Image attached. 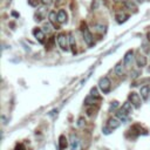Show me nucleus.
I'll list each match as a JSON object with an SVG mask.
<instances>
[{
	"instance_id": "obj_14",
	"label": "nucleus",
	"mask_w": 150,
	"mask_h": 150,
	"mask_svg": "<svg viewBox=\"0 0 150 150\" xmlns=\"http://www.w3.org/2000/svg\"><path fill=\"white\" fill-rule=\"evenodd\" d=\"M117 117H118V120H121V121H123V122H126V121H128V114L127 113H124L122 109L120 110L117 114Z\"/></svg>"
},
{
	"instance_id": "obj_26",
	"label": "nucleus",
	"mask_w": 150,
	"mask_h": 150,
	"mask_svg": "<svg viewBox=\"0 0 150 150\" xmlns=\"http://www.w3.org/2000/svg\"><path fill=\"white\" fill-rule=\"evenodd\" d=\"M1 121H3V124H6V117L5 116H1Z\"/></svg>"
},
{
	"instance_id": "obj_17",
	"label": "nucleus",
	"mask_w": 150,
	"mask_h": 150,
	"mask_svg": "<svg viewBox=\"0 0 150 150\" xmlns=\"http://www.w3.org/2000/svg\"><path fill=\"white\" fill-rule=\"evenodd\" d=\"M115 73H116V75H118V76H122V74H123V66H122L121 64H117V65H116V67H115Z\"/></svg>"
},
{
	"instance_id": "obj_12",
	"label": "nucleus",
	"mask_w": 150,
	"mask_h": 150,
	"mask_svg": "<svg viewBox=\"0 0 150 150\" xmlns=\"http://www.w3.org/2000/svg\"><path fill=\"white\" fill-rule=\"evenodd\" d=\"M140 93H141V96H142L144 100H147L148 96H149V94H150V88H149L148 86H143V87L141 88Z\"/></svg>"
},
{
	"instance_id": "obj_5",
	"label": "nucleus",
	"mask_w": 150,
	"mask_h": 150,
	"mask_svg": "<svg viewBox=\"0 0 150 150\" xmlns=\"http://www.w3.org/2000/svg\"><path fill=\"white\" fill-rule=\"evenodd\" d=\"M83 39H84V41H86V44H87L88 46H92V45H93V42H94V38H93L92 33L89 32L87 28L83 31Z\"/></svg>"
},
{
	"instance_id": "obj_10",
	"label": "nucleus",
	"mask_w": 150,
	"mask_h": 150,
	"mask_svg": "<svg viewBox=\"0 0 150 150\" xmlns=\"http://www.w3.org/2000/svg\"><path fill=\"white\" fill-rule=\"evenodd\" d=\"M67 145H68V143H67V138L64 136V135H61L59 137V148L61 149V150H64V149H66L67 148Z\"/></svg>"
},
{
	"instance_id": "obj_21",
	"label": "nucleus",
	"mask_w": 150,
	"mask_h": 150,
	"mask_svg": "<svg viewBox=\"0 0 150 150\" xmlns=\"http://www.w3.org/2000/svg\"><path fill=\"white\" fill-rule=\"evenodd\" d=\"M41 3H42L44 5L49 6V5H52V4H53V0H41Z\"/></svg>"
},
{
	"instance_id": "obj_16",
	"label": "nucleus",
	"mask_w": 150,
	"mask_h": 150,
	"mask_svg": "<svg viewBox=\"0 0 150 150\" xmlns=\"http://www.w3.org/2000/svg\"><path fill=\"white\" fill-rule=\"evenodd\" d=\"M127 19H128V15L127 14H117L116 15V20H117V22L118 24H122V22H124V21H127Z\"/></svg>"
},
{
	"instance_id": "obj_27",
	"label": "nucleus",
	"mask_w": 150,
	"mask_h": 150,
	"mask_svg": "<svg viewBox=\"0 0 150 150\" xmlns=\"http://www.w3.org/2000/svg\"><path fill=\"white\" fill-rule=\"evenodd\" d=\"M137 1H140V3H142V1H143V0H137Z\"/></svg>"
},
{
	"instance_id": "obj_22",
	"label": "nucleus",
	"mask_w": 150,
	"mask_h": 150,
	"mask_svg": "<svg viewBox=\"0 0 150 150\" xmlns=\"http://www.w3.org/2000/svg\"><path fill=\"white\" fill-rule=\"evenodd\" d=\"M69 41H71V47H72V48H74V47H75V44H74V38H73V35H72V34L69 35Z\"/></svg>"
},
{
	"instance_id": "obj_11",
	"label": "nucleus",
	"mask_w": 150,
	"mask_h": 150,
	"mask_svg": "<svg viewBox=\"0 0 150 150\" xmlns=\"http://www.w3.org/2000/svg\"><path fill=\"white\" fill-rule=\"evenodd\" d=\"M66 20H67V14H66V12H65L64 10H60L59 13H57V21H59L60 24H64Z\"/></svg>"
},
{
	"instance_id": "obj_6",
	"label": "nucleus",
	"mask_w": 150,
	"mask_h": 150,
	"mask_svg": "<svg viewBox=\"0 0 150 150\" xmlns=\"http://www.w3.org/2000/svg\"><path fill=\"white\" fill-rule=\"evenodd\" d=\"M120 126H121V120H118V118H109L108 128H110V130H114V129L118 128Z\"/></svg>"
},
{
	"instance_id": "obj_15",
	"label": "nucleus",
	"mask_w": 150,
	"mask_h": 150,
	"mask_svg": "<svg viewBox=\"0 0 150 150\" xmlns=\"http://www.w3.org/2000/svg\"><path fill=\"white\" fill-rule=\"evenodd\" d=\"M124 6H126L128 10H134V11L137 10V6L135 5V3L131 1V0H126V1H124Z\"/></svg>"
},
{
	"instance_id": "obj_7",
	"label": "nucleus",
	"mask_w": 150,
	"mask_h": 150,
	"mask_svg": "<svg viewBox=\"0 0 150 150\" xmlns=\"http://www.w3.org/2000/svg\"><path fill=\"white\" fill-rule=\"evenodd\" d=\"M33 34H34V37L37 38V40L39 41V42H44L45 41V33L41 31V29H39V28H37V29H34L33 31Z\"/></svg>"
},
{
	"instance_id": "obj_20",
	"label": "nucleus",
	"mask_w": 150,
	"mask_h": 150,
	"mask_svg": "<svg viewBox=\"0 0 150 150\" xmlns=\"http://www.w3.org/2000/svg\"><path fill=\"white\" fill-rule=\"evenodd\" d=\"M86 104H93L94 103V97H92V96H89V97H87L86 99Z\"/></svg>"
},
{
	"instance_id": "obj_8",
	"label": "nucleus",
	"mask_w": 150,
	"mask_h": 150,
	"mask_svg": "<svg viewBox=\"0 0 150 150\" xmlns=\"http://www.w3.org/2000/svg\"><path fill=\"white\" fill-rule=\"evenodd\" d=\"M136 64H137L138 67H144V66L147 65V57H145L144 55L138 54V55L136 56Z\"/></svg>"
},
{
	"instance_id": "obj_9",
	"label": "nucleus",
	"mask_w": 150,
	"mask_h": 150,
	"mask_svg": "<svg viewBox=\"0 0 150 150\" xmlns=\"http://www.w3.org/2000/svg\"><path fill=\"white\" fill-rule=\"evenodd\" d=\"M133 55H134L133 50H128L126 53V55H124V65L126 66H130L131 65V62H133Z\"/></svg>"
},
{
	"instance_id": "obj_4",
	"label": "nucleus",
	"mask_w": 150,
	"mask_h": 150,
	"mask_svg": "<svg viewBox=\"0 0 150 150\" xmlns=\"http://www.w3.org/2000/svg\"><path fill=\"white\" fill-rule=\"evenodd\" d=\"M71 148H72V150H81V143H80L79 138L74 135L71 136Z\"/></svg>"
},
{
	"instance_id": "obj_1",
	"label": "nucleus",
	"mask_w": 150,
	"mask_h": 150,
	"mask_svg": "<svg viewBox=\"0 0 150 150\" xmlns=\"http://www.w3.org/2000/svg\"><path fill=\"white\" fill-rule=\"evenodd\" d=\"M110 84H111L110 83V80L107 76L100 79V81H99V88L103 92V94H107L110 91Z\"/></svg>"
},
{
	"instance_id": "obj_23",
	"label": "nucleus",
	"mask_w": 150,
	"mask_h": 150,
	"mask_svg": "<svg viewBox=\"0 0 150 150\" xmlns=\"http://www.w3.org/2000/svg\"><path fill=\"white\" fill-rule=\"evenodd\" d=\"M44 28H45V32H47V33H49V32H50V27H49V25H47V24H45V26H44Z\"/></svg>"
},
{
	"instance_id": "obj_24",
	"label": "nucleus",
	"mask_w": 150,
	"mask_h": 150,
	"mask_svg": "<svg viewBox=\"0 0 150 150\" xmlns=\"http://www.w3.org/2000/svg\"><path fill=\"white\" fill-rule=\"evenodd\" d=\"M118 106V103L116 102V101H114V102H111V108H116Z\"/></svg>"
},
{
	"instance_id": "obj_2",
	"label": "nucleus",
	"mask_w": 150,
	"mask_h": 150,
	"mask_svg": "<svg viewBox=\"0 0 150 150\" xmlns=\"http://www.w3.org/2000/svg\"><path fill=\"white\" fill-rule=\"evenodd\" d=\"M129 101H130V103L135 107V108H140V106H141V97H140V95L137 94V93H131L130 95H129Z\"/></svg>"
},
{
	"instance_id": "obj_13",
	"label": "nucleus",
	"mask_w": 150,
	"mask_h": 150,
	"mask_svg": "<svg viewBox=\"0 0 150 150\" xmlns=\"http://www.w3.org/2000/svg\"><path fill=\"white\" fill-rule=\"evenodd\" d=\"M131 106H133V104H131L130 102H124L121 109H122L124 113H127V114H130V113L133 111V107H131Z\"/></svg>"
},
{
	"instance_id": "obj_3",
	"label": "nucleus",
	"mask_w": 150,
	"mask_h": 150,
	"mask_svg": "<svg viewBox=\"0 0 150 150\" xmlns=\"http://www.w3.org/2000/svg\"><path fill=\"white\" fill-rule=\"evenodd\" d=\"M57 44L61 47V49L64 50H68V41H67V37L65 34H60L57 37Z\"/></svg>"
},
{
	"instance_id": "obj_19",
	"label": "nucleus",
	"mask_w": 150,
	"mask_h": 150,
	"mask_svg": "<svg viewBox=\"0 0 150 150\" xmlns=\"http://www.w3.org/2000/svg\"><path fill=\"white\" fill-rule=\"evenodd\" d=\"M91 96L94 97V99H99V97H100L99 94H97V89H96V88H93L92 91H91Z\"/></svg>"
},
{
	"instance_id": "obj_25",
	"label": "nucleus",
	"mask_w": 150,
	"mask_h": 150,
	"mask_svg": "<svg viewBox=\"0 0 150 150\" xmlns=\"http://www.w3.org/2000/svg\"><path fill=\"white\" fill-rule=\"evenodd\" d=\"M82 124H83V118H80V120H79V123H77V126H80V127H81Z\"/></svg>"
},
{
	"instance_id": "obj_18",
	"label": "nucleus",
	"mask_w": 150,
	"mask_h": 150,
	"mask_svg": "<svg viewBox=\"0 0 150 150\" xmlns=\"http://www.w3.org/2000/svg\"><path fill=\"white\" fill-rule=\"evenodd\" d=\"M49 20H50V22H53V24H55V22L57 21V17H56V13H55V12H50V13H49Z\"/></svg>"
}]
</instances>
